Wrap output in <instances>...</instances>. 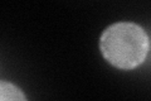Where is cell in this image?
<instances>
[{
  "instance_id": "obj_1",
  "label": "cell",
  "mask_w": 151,
  "mask_h": 101,
  "mask_svg": "<svg viewBox=\"0 0 151 101\" xmlns=\"http://www.w3.org/2000/svg\"><path fill=\"white\" fill-rule=\"evenodd\" d=\"M150 38L134 22H117L108 25L100 37V51L108 63L119 70H135L145 62Z\"/></svg>"
},
{
  "instance_id": "obj_2",
  "label": "cell",
  "mask_w": 151,
  "mask_h": 101,
  "mask_svg": "<svg viewBox=\"0 0 151 101\" xmlns=\"http://www.w3.org/2000/svg\"><path fill=\"white\" fill-rule=\"evenodd\" d=\"M0 101H28V99L17 85L3 80L0 82Z\"/></svg>"
}]
</instances>
